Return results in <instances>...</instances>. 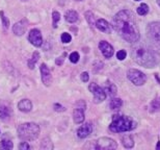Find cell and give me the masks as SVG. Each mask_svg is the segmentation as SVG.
<instances>
[{"instance_id":"1","label":"cell","mask_w":160,"mask_h":150,"mask_svg":"<svg viewBox=\"0 0 160 150\" xmlns=\"http://www.w3.org/2000/svg\"><path fill=\"white\" fill-rule=\"evenodd\" d=\"M113 28L127 42L135 43L139 40V30L133 13L128 9L119 12L113 17Z\"/></svg>"},{"instance_id":"2","label":"cell","mask_w":160,"mask_h":150,"mask_svg":"<svg viewBox=\"0 0 160 150\" xmlns=\"http://www.w3.org/2000/svg\"><path fill=\"white\" fill-rule=\"evenodd\" d=\"M131 56L138 65L146 68H153L160 63V54L146 45H137L131 50Z\"/></svg>"},{"instance_id":"3","label":"cell","mask_w":160,"mask_h":150,"mask_svg":"<svg viewBox=\"0 0 160 150\" xmlns=\"http://www.w3.org/2000/svg\"><path fill=\"white\" fill-rule=\"evenodd\" d=\"M136 127V122L131 118L122 115H114L112 122L109 125L110 132H130Z\"/></svg>"},{"instance_id":"4","label":"cell","mask_w":160,"mask_h":150,"mask_svg":"<svg viewBox=\"0 0 160 150\" xmlns=\"http://www.w3.org/2000/svg\"><path fill=\"white\" fill-rule=\"evenodd\" d=\"M40 132L41 128L37 123L27 122L18 127V137L22 141H33L38 139Z\"/></svg>"},{"instance_id":"5","label":"cell","mask_w":160,"mask_h":150,"mask_svg":"<svg viewBox=\"0 0 160 150\" xmlns=\"http://www.w3.org/2000/svg\"><path fill=\"white\" fill-rule=\"evenodd\" d=\"M127 77L128 79L134 84L135 85H142L147 80V76L145 75V73H142L139 70L136 69H130L127 72Z\"/></svg>"},{"instance_id":"6","label":"cell","mask_w":160,"mask_h":150,"mask_svg":"<svg viewBox=\"0 0 160 150\" xmlns=\"http://www.w3.org/2000/svg\"><path fill=\"white\" fill-rule=\"evenodd\" d=\"M148 36L153 43L160 47V22H152L148 25Z\"/></svg>"},{"instance_id":"7","label":"cell","mask_w":160,"mask_h":150,"mask_svg":"<svg viewBox=\"0 0 160 150\" xmlns=\"http://www.w3.org/2000/svg\"><path fill=\"white\" fill-rule=\"evenodd\" d=\"M118 144L114 140L107 138V137H103V138L98 139L97 142H95V149L99 150H112L117 149Z\"/></svg>"},{"instance_id":"8","label":"cell","mask_w":160,"mask_h":150,"mask_svg":"<svg viewBox=\"0 0 160 150\" xmlns=\"http://www.w3.org/2000/svg\"><path fill=\"white\" fill-rule=\"evenodd\" d=\"M88 90L92 92V95H94V102L95 103H100V102L105 100V98H106L105 90L104 89H102L100 85L95 84V82H92V84L88 85Z\"/></svg>"},{"instance_id":"9","label":"cell","mask_w":160,"mask_h":150,"mask_svg":"<svg viewBox=\"0 0 160 150\" xmlns=\"http://www.w3.org/2000/svg\"><path fill=\"white\" fill-rule=\"evenodd\" d=\"M86 108L85 102L83 100H80L76 103L74 113H73V119H74V122L80 124L84 121V111Z\"/></svg>"},{"instance_id":"10","label":"cell","mask_w":160,"mask_h":150,"mask_svg":"<svg viewBox=\"0 0 160 150\" xmlns=\"http://www.w3.org/2000/svg\"><path fill=\"white\" fill-rule=\"evenodd\" d=\"M28 41L30 44H32L34 47H41L43 45V37L41 31L38 28H33L28 34Z\"/></svg>"},{"instance_id":"11","label":"cell","mask_w":160,"mask_h":150,"mask_svg":"<svg viewBox=\"0 0 160 150\" xmlns=\"http://www.w3.org/2000/svg\"><path fill=\"white\" fill-rule=\"evenodd\" d=\"M40 71H41V75H42V81L45 85L49 87L52 82V76H51V72L49 68L46 66V64H42L40 67Z\"/></svg>"},{"instance_id":"12","label":"cell","mask_w":160,"mask_h":150,"mask_svg":"<svg viewBox=\"0 0 160 150\" xmlns=\"http://www.w3.org/2000/svg\"><path fill=\"white\" fill-rule=\"evenodd\" d=\"M99 49L101 50V53L103 54L105 59H110L113 55V47L106 41H101L100 44H99Z\"/></svg>"},{"instance_id":"13","label":"cell","mask_w":160,"mask_h":150,"mask_svg":"<svg viewBox=\"0 0 160 150\" xmlns=\"http://www.w3.org/2000/svg\"><path fill=\"white\" fill-rule=\"evenodd\" d=\"M92 132V125L91 123H85L77 129V137L80 139H85Z\"/></svg>"},{"instance_id":"14","label":"cell","mask_w":160,"mask_h":150,"mask_svg":"<svg viewBox=\"0 0 160 150\" xmlns=\"http://www.w3.org/2000/svg\"><path fill=\"white\" fill-rule=\"evenodd\" d=\"M26 29H27V21L26 20L19 21L12 26V33L18 37L23 36L25 34V31H26Z\"/></svg>"},{"instance_id":"15","label":"cell","mask_w":160,"mask_h":150,"mask_svg":"<svg viewBox=\"0 0 160 150\" xmlns=\"http://www.w3.org/2000/svg\"><path fill=\"white\" fill-rule=\"evenodd\" d=\"M96 26L99 30H101L102 33L105 34H110L111 33V26L107 21H105L104 19H99L96 22Z\"/></svg>"},{"instance_id":"16","label":"cell","mask_w":160,"mask_h":150,"mask_svg":"<svg viewBox=\"0 0 160 150\" xmlns=\"http://www.w3.org/2000/svg\"><path fill=\"white\" fill-rule=\"evenodd\" d=\"M18 108L23 113H28L32 110V102L29 99H22L18 103Z\"/></svg>"},{"instance_id":"17","label":"cell","mask_w":160,"mask_h":150,"mask_svg":"<svg viewBox=\"0 0 160 150\" xmlns=\"http://www.w3.org/2000/svg\"><path fill=\"white\" fill-rule=\"evenodd\" d=\"M11 116V110L4 104H0V120H8Z\"/></svg>"},{"instance_id":"18","label":"cell","mask_w":160,"mask_h":150,"mask_svg":"<svg viewBox=\"0 0 160 150\" xmlns=\"http://www.w3.org/2000/svg\"><path fill=\"white\" fill-rule=\"evenodd\" d=\"M78 14H77V12H75V11H69V12H67V14L65 16V18H66V20L69 22V23H75V22H77L78 21Z\"/></svg>"},{"instance_id":"19","label":"cell","mask_w":160,"mask_h":150,"mask_svg":"<svg viewBox=\"0 0 160 150\" xmlns=\"http://www.w3.org/2000/svg\"><path fill=\"white\" fill-rule=\"evenodd\" d=\"M105 92H107L108 94L110 95L111 97H114L117 95V87L114 85L112 82H110V81H107L106 84H105Z\"/></svg>"},{"instance_id":"20","label":"cell","mask_w":160,"mask_h":150,"mask_svg":"<svg viewBox=\"0 0 160 150\" xmlns=\"http://www.w3.org/2000/svg\"><path fill=\"white\" fill-rule=\"evenodd\" d=\"M122 144L124 145L125 148H132L134 146L133 138L129 135L123 136V138H122Z\"/></svg>"},{"instance_id":"21","label":"cell","mask_w":160,"mask_h":150,"mask_svg":"<svg viewBox=\"0 0 160 150\" xmlns=\"http://www.w3.org/2000/svg\"><path fill=\"white\" fill-rule=\"evenodd\" d=\"M40 59V53L39 51H34L32 53V56H31V59L28 60V68L29 69H34V67H36V64L39 62Z\"/></svg>"},{"instance_id":"22","label":"cell","mask_w":160,"mask_h":150,"mask_svg":"<svg viewBox=\"0 0 160 150\" xmlns=\"http://www.w3.org/2000/svg\"><path fill=\"white\" fill-rule=\"evenodd\" d=\"M12 148H14V144H12V142L9 141V140H2V141L0 142V149L9 150Z\"/></svg>"},{"instance_id":"23","label":"cell","mask_w":160,"mask_h":150,"mask_svg":"<svg viewBox=\"0 0 160 150\" xmlns=\"http://www.w3.org/2000/svg\"><path fill=\"white\" fill-rule=\"evenodd\" d=\"M122 104H123V101L119 98H112L109 103V106L111 110H118V108H120L122 106Z\"/></svg>"},{"instance_id":"24","label":"cell","mask_w":160,"mask_h":150,"mask_svg":"<svg viewBox=\"0 0 160 150\" xmlns=\"http://www.w3.org/2000/svg\"><path fill=\"white\" fill-rule=\"evenodd\" d=\"M59 20H60V14L57 11H54L52 13V26H53V28L57 27V23H58Z\"/></svg>"},{"instance_id":"25","label":"cell","mask_w":160,"mask_h":150,"mask_svg":"<svg viewBox=\"0 0 160 150\" xmlns=\"http://www.w3.org/2000/svg\"><path fill=\"white\" fill-rule=\"evenodd\" d=\"M149 12V6L146 4V3H142L140 4V6L137 8V14L140 15V16H143V15H147Z\"/></svg>"},{"instance_id":"26","label":"cell","mask_w":160,"mask_h":150,"mask_svg":"<svg viewBox=\"0 0 160 150\" xmlns=\"http://www.w3.org/2000/svg\"><path fill=\"white\" fill-rule=\"evenodd\" d=\"M0 18H1L3 28H4V29H8V28L9 27V20L8 19V17H5L4 13H3L2 11L0 12Z\"/></svg>"},{"instance_id":"27","label":"cell","mask_w":160,"mask_h":150,"mask_svg":"<svg viewBox=\"0 0 160 150\" xmlns=\"http://www.w3.org/2000/svg\"><path fill=\"white\" fill-rule=\"evenodd\" d=\"M85 19L88 20V22L89 24L92 25H96V23H95V17H94V15H92V12H86L85 13Z\"/></svg>"},{"instance_id":"28","label":"cell","mask_w":160,"mask_h":150,"mask_svg":"<svg viewBox=\"0 0 160 150\" xmlns=\"http://www.w3.org/2000/svg\"><path fill=\"white\" fill-rule=\"evenodd\" d=\"M71 40H72V37H71V34H68V33H63L62 34V43H65V44H68L71 42Z\"/></svg>"},{"instance_id":"29","label":"cell","mask_w":160,"mask_h":150,"mask_svg":"<svg viewBox=\"0 0 160 150\" xmlns=\"http://www.w3.org/2000/svg\"><path fill=\"white\" fill-rule=\"evenodd\" d=\"M70 60L73 64H76L79 60V54L78 52H72L71 55H70Z\"/></svg>"},{"instance_id":"30","label":"cell","mask_w":160,"mask_h":150,"mask_svg":"<svg viewBox=\"0 0 160 150\" xmlns=\"http://www.w3.org/2000/svg\"><path fill=\"white\" fill-rule=\"evenodd\" d=\"M126 56H127V52L125 50H120L119 52L117 53V57H118V59H120V60H123L126 59Z\"/></svg>"},{"instance_id":"31","label":"cell","mask_w":160,"mask_h":150,"mask_svg":"<svg viewBox=\"0 0 160 150\" xmlns=\"http://www.w3.org/2000/svg\"><path fill=\"white\" fill-rule=\"evenodd\" d=\"M67 56V53H62V55H60L58 59H55V64L56 65H58V66H62V63H63V60H65V57Z\"/></svg>"},{"instance_id":"32","label":"cell","mask_w":160,"mask_h":150,"mask_svg":"<svg viewBox=\"0 0 160 150\" xmlns=\"http://www.w3.org/2000/svg\"><path fill=\"white\" fill-rule=\"evenodd\" d=\"M31 147H30V145L28 144V143L26 141H24V142H22L20 145H19V149L20 150H29Z\"/></svg>"},{"instance_id":"33","label":"cell","mask_w":160,"mask_h":150,"mask_svg":"<svg viewBox=\"0 0 160 150\" xmlns=\"http://www.w3.org/2000/svg\"><path fill=\"white\" fill-rule=\"evenodd\" d=\"M151 107H152V111H158V110H160V104H159L158 100L153 101V102H152Z\"/></svg>"},{"instance_id":"34","label":"cell","mask_w":160,"mask_h":150,"mask_svg":"<svg viewBox=\"0 0 160 150\" xmlns=\"http://www.w3.org/2000/svg\"><path fill=\"white\" fill-rule=\"evenodd\" d=\"M80 78H81V80H82V81L88 82V79H89L88 73V72H82V73H81V75H80Z\"/></svg>"},{"instance_id":"35","label":"cell","mask_w":160,"mask_h":150,"mask_svg":"<svg viewBox=\"0 0 160 150\" xmlns=\"http://www.w3.org/2000/svg\"><path fill=\"white\" fill-rule=\"evenodd\" d=\"M53 107H54V111H66V108L62 106V105H60L59 103H55L53 105Z\"/></svg>"},{"instance_id":"36","label":"cell","mask_w":160,"mask_h":150,"mask_svg":"<svg viewBox=\"0 0 160 150\" xmlns=\"http://www.w3.org/2000/svg\"><path fill=\"white\" fill-rule=\"evenodd\" d=\"M156 150H160V141L157 143V146H156Z\"/></svg>"},{"instance_id":"37","label":"cell","mask_w":160,"mask_h":150,"mask_svg":"<svg viewBox=\"0 0 160 150\" xmlns=\"http://www.w3.org/2000/svg\"><path fill=\"white\" fill-rule=\"evenodd\" d=\"M157 3H158V5L160 6V0H157Z\"/></svg>"},{"instance_id":"38","label":"cell","mask_w":160,"mask_h":150,"mask_svg":"<svg viewBox=\"0 0 160 150\" xmlns=\"http://www.w3.org/2000/svg\"><path fill=\"white\" fill-rule=\"evenodd\" d=\"M76 1H81V0H76Z\"/></svg>"},{"instance_id":"39","label":"cell","mask_w":160,"mask_h":150,"mask_svg":"<svg viewBox=\"0 0 160 150\" xmlns=\"http://www.w3.org/2000/svg\"><path fill=\"white\" fill-rule=\"evenodd\" d=\"M135 1H139V0H135Z\"/></svg>"}]
</instances>
